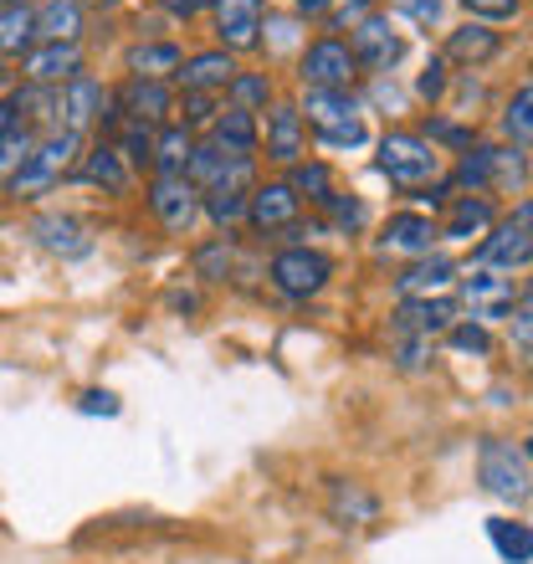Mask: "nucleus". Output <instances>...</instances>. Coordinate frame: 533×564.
I'll list each match as a JSON object with an SVG mask.
<instances>
[{"label":"nucleus","mask_w":533,"mask_h":564,"mask_svg":"<svg viewBox=\"0 0 533 564\" xmlns=\"http://www.w3.org/2000/svg\"><path fill=\"white\" fill-rule=\"evenodd\" d=\"M77 144H83V134H67V129L42 134L36 144H31L26 160L6 175V195H11V200H36V195H46L67 170H73Z\"/></svg>","instance_id":"f257e3e1"},{"label":"nucleus","mask_w":533,"mask_h":564,"mask_svg":"<svg viewBox=\"0 0 533 564\" xmlns=\"http://www.w3.org/2000/svg\"><path fill=\"white\" fill-rule=\"evenodd\" d=\"M477 482H482L492 498H508V503H529L533 498V477H529L523 452L498 442V436H488V442L477 446Z\"/></svg>","instance_id":"f03ea898"},{"label":"nucleus","mask_w":533,"mask_h":564,"mask_svg":"<svg viewBox=\"0 0 533 564\" xmlns=\"http://www.w3.org/2000/svg\"><path fill=\"white\" fill-rule=\"evenodd\" d=\"M436 164H442V154H436L421 134H385L380 139V170H385L395 185H405V191L436 180Z\"/></svg>","instance_id":"7ed1b4c3"},{"label":"nucleus","mask_w":533,"mask_h":564,"mask_svg":"<svg viewBox=\"0 0 533 564\" xmlns=\"http://www.w3.org/2000/svg\"><path fill=\"white\" fill-rule=\"evenodd\" d=\"M328 278H334V262L313 247H287V252L272 257V288L287 297H313L324 293Z\"/></svg>","instance_id":"20e7f679"},{"label":"nucleus","mask_w":533,"mask_h":564,"mask_svg":"<svg viewBox=\"0 0 533 564\" xmlns=\"http://www.w3.org/2000/svg\"><path fill=\"white\" fill-rule=\"evenodd\" d=\"M252 160H237L210 191H200V216H210V226L231 231L237 221H247V200H252Z\"/></svg>","instance_id":"39448f33"},{"label":"nucleus","mask_w":533,"mask_h":564,"mask_svg":"<svg viewBox=\"0 0 533 564\" xmlns=\"http://www.w3.org/2000/svg\"><path fill=\"white\" fill-rule=\"evenodd\" d=\"M149 210L160 216L164 231L185 237V231L200 221V191H195L185 175H154L149 180Z\"/></svg>","instance_id":"423d86ee"},{"label":"nucleus","mask_w":533,"mask_h":564,"mask_svg":"<svg viewBox=\"0 0 533 564\" xmlns=\"http://www.w3.org/2000/svg\"><path fill=\"white\" fill-rule=\"evenodd\" d=\"M355 52H349V42H339V36H318V42L303 52V62H297V77H303V88H349L355 83Z\"/></svg>","instance_id":"0eeeda50"},{"label":"nucleus","mask_w":533,"mask_h":564,"mask_svg":"<svg viewBox=\"0 0 533 564\" xmlns=\"http://www.w3.org/2000/svg\"><path fill=\"white\" fill-rule=\"evenodd\" d=\"M77 73H83V46L77 42H42L21 57L26 88H67Z\"/></svg>","instance_id":"6e6552de"},{"label":"nucleus","mask_w":533,"mask_h":564,"mask_svg":"<svg viewBox=\"0 0 533 564\" xmlns=\"http://www.w3.org/2000/svg\"><path fill=\"white\" fill-rule=\"evenodd\" d=\"M216 36H221V52H252L262 42V0H221Z\"/></svg>","instance_id":"1a4fd4ad"},{"label":"nucleus","mask_w":533,"mask_h":564,"mask_svg":"<svg viewBox=\"0 0 533 564\" xmlns=\"http://www.w3.org/2000/svg\"><path fill=\"white\" fill-rule=\"evenodd\" d=\"M349 52H355L359 67H370V73H390L400 62V52H405V42H400L395 31H390V21H380V15H365L355 26V42H349Z\"/></svg>","instance_id":"9d476101"},{"label":"nucleus","mask_w":533,"mask_h":564,"mask_svg":"<svg viewBox=\"0 0 533 564\" xmlns=\"http://www.w3.org/2000/svg\"><path fill=\"white\" fill-rule=\"evenodd\" d=\"M308 149V129H303V113L297 104H272L266 108V160H278L293 170Z\"/></svg>","instance_id":"9b49d317"},{"label":"nucleus","mask_w":533,"mask_h":564,"mask_svg":"<svg viewBox=\"0 0 533 564\" xmlns=\"http://www.w3.org/2000/svg\"><path fill=\"white\" fill-rule=\"evenodd\" d=\"M461 297H467L472 318H503V313L519 308V288H513V278H498L492 268L461 278Z\"/></svg>","instance_id":"f8f14e48"},{"label":"nucleus","mask_w":533,"mask_h":564,"mask_svg":"<svg viewBox=\"0 0 533 564\" xmlns=\"http://www.w3.org/2000/svg\"><path fill=\"white\" fill-rule=\"evenodd\" d=\"M247 221L257 231H282V226L297 221V191L287 180H266V185H252V200H247Z\"/></svg>","instance_id":"ddd939ff"},{"label":"nucleus","mask_w":533,"mask_h":564,"mask_svg":"<svg viewBox=\"0 0 533 564\" xmlns=\"http://www.w3.org/2000/svg\"><path fill=\"white\" fill-rule=\"evenodd\" d=\"M452 278H457V262L442 252H431V257H415L411 268L400 272L395 293H400V303H411V297H446Z\"/></svg>","instance_id":"4468645a"},{"label":"nucleus","mask_w":533,"mask_h":564,"mask_svg":"<svg viewBox=\"0 0 533 564\" xmlns=\"http://www.w3.org/2000/svg\"><path fill=\"white\" fill-rule=\"evenodd\" d=\"M113 108L123 119H139V123H160L170 108H175V93L170 83H149V77H129L119 93H113Z\"/></svg>","instance_id":"2eb2a0df"},{"label":"nucleus","mask_w":533,"mask_h":564,"mask_svg":"<svg viewBox=\"0 0 533 564\" xmlns=\"http://www.w3.org/2000/svg\"><path fill=\"white\" fill-rule=\"evenodd\" d=\"M231 77H237V62H231V52L210 46V52H195V57L180 62L175 83L185 93H221V88H231Z\"/></svg>","instance_id":"dca6fc26"},{"label":"nucleus","mask_w":533,"mask_h":564,"mask_svg":"<svg viewBox=\"0 0 533 564\" xmlns=\"http://www.w3.org/2000/svg\"><path fill=\"white\" fill-rule=\"evenodd\" d=\"M108 108V88H98L88 73H77L67 88H62V129L67 134H83L88 123H104Z\"/></svg>","instance_id":"f3484780"},{"label":"nucleus","mask_w":533,"mask_h":564,"mask_svg":"<svg viewBox=\"0 0 533 564\" xmlns=\"http://www.w3.org/2000/svg\"><path fill=\"white\" fill-rule=\"evenodd\" d=\"M452 324H457V303H452V297H411V303H400V313H395V328L411 334V339L446 334Z\"/></svg>","instance_id":"a211bd4d"},{"label":"nucleus","mask_w":533,"mask_h":564,"mask_svg":"<svg viewBox=\"0 0 533 564\" xmlns=\"http://www.w3.org/2000/svg\"><path fill=\"white\" fill-rule=\"evenodd\" d=\"M31 237L42 241L52 257H67V262H77V257L93 252L88 226L77 221V216H36V221H31Z\"/></svg>","instance_id":"6ab92c4d"},{"label":"nucleus","mask_w":533,"mask_h":564,"mask_svg":"<svg viewBox=\"0 0 533 564\" xmlns=\"http://www.w3.org/2000/svg\"><path fill=\"white\" fill-rule=\"evenodd\" d=\"M477 262H482V268H503V272L529 268V262H533V231L503 221L498 231H492V237H482V247H477Z\"/></svg>","instance_id":"aec40b11"},{"label":"nucleus","mask_w":533,"mask_h":564,"mask_svg":"<svg viewBox=\"0 0 533 564\" xmlns=\"http://www.w3.org/2000/svg\"><path fill=\"white\" fill-rule=\"evenodd\" d=\"M436 221L431 216H415V210H400V216H390L385 237H380V252H400V257H431V247H436Z\"/></svg>","instance_id":"412c9836"},{"label":"nucleus","mask_w":533,"mask_h":564,"mask_svg":"<svg viewBox=\"0 0 533 564\" xmlns=\"http://www.w3.org/2000/svg\"><path fill=\"white\" fill-rule=\"evenodd\" d=\"M498 46H503V36H498L488 21H467V26H457L452 36H446V62H461V67H482V62L498 57Z\"/></svg>","instance_id":"4be33fe9"},{"label":"nucleus","mask_w":533,"mask_h":564,"mask_svg":"<svg viewBox=\"0 0 533 564\" xmlns=\"http://www.w3.org/2000/svg\"><path fill=\"white\" fill-rule=\"evenodd\" d=\"M31 46H36V6L6 0L0 6V57H26Z\"/></svg>","instance_id":"5701e85b"},{"label":"nucleus","mask_w":533,"mask_h":564,"mask_svg":"<svg viewBox=\"0 0 533 564\" xmlns=\"http://www.w3.org/2000/svg\"><path fill=\"white\" fill-rule=\"evenodd\" d=\"M83 180H88V185H98V191H108V195H129L133 170L123 164V154L113 144H93L88 160H83Z\"/></svg>","instance_id":"b1692460"},{"label":"nucleus","mask_w":533,"mask_h":564,"mask_svg":"<svg viewBox=\"0 0 533 564\" xmlns=\"http://www.w3.org/2000/svg\"><path fill=\"white\" fill-rule=\"evenodd\" d=\"M297 113H308V123L324 134V129H339V123H355V98H349V88H308V98H303V108Z\"/></svg>","instance_id":"393cba45"},{"label":"nucleus","mask_w":533,"mask_h":564,"mask_svg":"<svg viewBox=\"0 0 533 564\" xmlns=\"http://www.w3.org/2000/svg\"><path fill=\"white\" fill-rule=\"evenodd\" d=\"M180 62H185L180 42H139V46H129V73L149 77V83H170V77L180 73Z\"/></svg>","instance_id":"a878e982"},{"label":"nucleus","mask_w":533,"mask_h":564,"mask_svg":"<svg viewBox=\"0 0 533 564\" xmlns=\"http://www.w3.org/2000/svg\"><path fill=\"white\" fill-rule=\"evenodd\" d=\"M83 36V6L77 0H42L36 6V42H77Z\"/></svg>","instance_id":"bb28decb"},{"label":"nucleus","mask_w":533,"mask_h":564,"mask_svg":"<svg viewBox=\"0 0 533 564\" xmlns=\"http://www.w3.org/2000/svg\"><path fill=\"white\" fill-rule=\"evenodd\" d=\"M210 144H221L226 154H257V119L247 108H221L216 123H210Z\"/></svg>","instance_id":"cd10ccee"},{"label":"nucleus","mask_w":533,"mask_h":564,"mask_svg":"<svg viewBox=\"0 0 533 564\" xmlns=\"http://www.w3.org/2000/svg\"><path fill=\"white\" fill-rule=\"evenodd\" d=\"M191 154H195V134L185 123H170V129L154 134V160H149V170H154V175H185Z\"/></svg>","instance_id":"c85d7f7f"},{"label":"nucleus","mask_w":533,"mask_h":564,"mask_svg":"<svg viewBox=\"0 0 533 564\" xmlns=\"http://www.w3.org/2000/svg\"><path fill=\"white\" fill-rule=\"evenodd\" d=\"M488 539L492 550L503 554L508 564H533V529L513 519H488Z\"/></svg>","instance_id":"c756f323"},{"label":"nucleus","mask_w":533,"mask_h":564,"mask_svg":"<svg viewBox=\"0 0 533 564\" xmlns=\"http://www.w3.org/2000/svg\"><path fill=\"white\" fill-rule=\"evenodd\" d=\"M492 226V200H482V195H461V200H452V221H446V237H477V231H488Z\"/></svg>","instance_id":"7c9ffc66"},{"label":"nucleus","mask_w":533,"mask_h":564,"mask_svg":"<svg viewBox=\"0 0 533 564\" xmlns=\"http://www.w3.org/2000/svg\"><path fill=\"white\" fill-rule=\"evenodd\" d=\"M374 513H380V498L374 492H365L359 482H334V519H349V523H370Z\"/></svg>","instance_id":"2f4dec72"},{"label":"nucleus","mask_w":533,"mask_h":564,"mask_svg":"<svg viewBox=\"0 0 533 564\" xmlns=\"http://www.w3.org/2000/svg\"><path fill=\"white\" fill-rule=\"evenodd\" d=\"M113 149L123 154V164H129V170H144V164L154 160V129H149V123H139V119H123Z\"/></svg>","instance_id":"473e14b6"},{"label":"nucleus","mask_w":533,"mask_h":564,"mask_svg":"<svg viewBox=\"0 0 533 564\" xmlns=\"http://www.w3.org/2000/svg\"><path fill=\"white\" fill-rule=\"evenodd\" d=\"M287 185L297 191V200L308 195V200H318V206H324L328 195H334V175H328V164H308V160H297V164H293Z\"/></svg>","instance_id":"72a5a7b5"},{"label":"nucleus","mask_w":533,"mask_h":564,"mask_svg":"<svg viewBox=\"0 0 533 564\" xmlns=\"http://www.w3.org/2000/svg\"><path fill=\"white\" fill-rule=\"evenodd\" d=\"M523 180H529V160H523L519 149H498V154H492V191L519 195Z\"/></svg>","instance_id":"f704fd0d"},{"label":"nucleus","mask_w":533,"mask_h":564,"mask_svg":"<svg viewBox=\"0 0 533 564\" xmlns=\"http://www.w3.org/2000/svg\"><path fill=\"white\" fill-rule=\"evenodd\" d=\"M226 93H231V108H247V113H257V108L272 104V83H266L262 73H237Z\"/></svg>","instance_id":"c9c22d12"},{"label":"nucleus","mask_w":533,"mask_h":564,"mask_svg":"<svg viewBox=\"0 0 533 564\" xmlns=\"http://www.w3.org/2000/svg\"><path fill=\"white\" fill-rule=\"evenodd\" d=\"M231 241L216 237L206 241V247H195V278H206V282H226V272H231Z\"/></svg>","instance_id":"e433bc0d"},{"label":"nucleus","mask_w":533,"mask_h":564,"mask_svg":"<svg viewBox=\"0 0 533 564\" xmlns=\"http://www.w3.org/2000/svg\"><path fill=\"white\" fill-rule=\"evenodd\" d=\"M492 154H498V144H472L467 149V160H461V170H457V185L488 191L492 185Z\"/></svg>","instance_id":"4c0bfd02"},{"label":"nucleus","mask_w":533,"mask_h":564,"mask_svg":"<svg viewBox=\"0 0 533 564\" xmlns=\"http://www.w3.org/2000/svg\"><path fill=\"white\" fill-rule=\"evenodd\" d=\"M503 129L519 144H533V88H523L513 104H508V113H503Z\"/></svg>","instance_id":"58836bf2"},{"label":"nucleus","mask_w":533,"mask_h":564,"mask_svg":"<svg viewBox=\"0 0 533 564\" xmlns=\"http://www.w3.org/2000/svg\"><path fill=\"white\" fill-rule=\"evenodd\" d=\"M221 104H216V93H185V104H180V123L185 129H200V123H216Z\"/></svg>","instance_id":"ea45409f"},{"label":"nucleus","mask_w":533,"mask_h":564,"mask_svg":"<svg viewBox=\"0 0 533 564\" xmlns=\"http://www.w3.org/2000/svg\"><path fill=\"white\" fill-rule=\"evenodd\" d=\"M324 210L334 216V226H344V231H359V226H365V206H359L355 195H339V191H334L324 200Z\"/></svg>","instance_id":"a19ab883"},{"label":"nucleus","mask_w":533,"mask_h":564,"mask_svg":"<svg viewBox=\"0 0 533 564\" xmlns=\"http://www.w3.org/2000/svg\"><path fill=\"white\" fill-rule=\"evenodd\" d=\"M446 334H452V349H461V355H488L492 349V339H488V328L482 324H452Z\"/></svg>","instance_id":"79ce46f5"},{"label":"nucleus","mask_w":533,"mask_h":564,"mask_svg":"<svg viewBox=\"0 0 533 564\" xmlns=\"http://www.w3.org/2000/svg\"><path fill=\"white\" fill-rule=\"evenodd\" d=\"M21 129H31L26 123V98H21V93H6V98H0V139L21 134Z\"/></svg>","instance_id":"37998d69"},{"label":"nucleus","mask_w":533,"mask_h":564,"mask_svg":"<svg viewBox=\"0 0 533 564\" xmlns=\"http://www.w3.org/2000/svg\"><path fill=\"white\" fill-rule=\"evenodd\" d=\"M77 411H83V416H119L123 405H119V395H113V390H83V395H77Z\"/></svg>","instance_id":"c03bdc74"},{"label":"nucleus","mask_w":533,"mask_h":564,"mask_svg":"<svg viewBox=\"0 0 533 564\" xmlns=\"http://www.w3.org/2000/svg\"><path fill=\"white\" fill-rule=\"evenodd\" d=\"M467 11H472V21H508V15H519V0H461Z\"/></svg>","instance_id":"a18cd8bd"},{"label":"nucleus","mask_w":533,"mask_h":564,"mask_svg":"<svg viewBox=\"0 0 533 564\" xmlns=\"http://www.w3.org/2000/svg\"><path fill=\"white\" fill-rule=\"evenodd\" d=\"M415 93H421L426 104H436V98H442V93H446V57H431V62H426V73H421Z\"/></svg>","instance_id":"49530a36"},{"label":"nucleus","mask_w":533,"mask_h":564,"mask_svg":"<svg viewBox=\"0 0 533 564\" xmlns=\"http://www.w3.org/2000/svg\"><path fill=\"white\" fill-rule=\"evenodd\" d=\"M318 139H324V144L328 149H355V144H365V123H339V129H324V134H318Z\"/></svg>","instance_id":"de8ad7c7"},{"label":"nucleus","mask_w":533,"mask_h":564,"mask_svg":"<svg viewBox=\"0 0 533 564\" xmlns=\"http://www.w3.org/2000/svg\"><path fill=\"white\" fill-rule=\"evenodd\" d=\"M395 6L411 15V21H421V26H436V21H442V6H446V0H395Z\"/></svg>","instance_id":"09e8293b"},{"label":"nucleus","mask_w":533,"mask_h":564,"mask_svg":"<svg viewBox=\"0 0 533 564\" xmlns=\"http://www.w3.org/2000/svg\"><path fill=\"white\" fill-rule=\"evenodd\" d=\"M508 328H513V344L533 349V303H519V308H513V318H508Z\"/></svg>","instance_id":"8fccbe9b"},{"label":"nucleus","mask_w":533,"mask_h":564,"mask_svg":"<svg viewBox=\"0 0 533 564\" xmlns=\"http://www.w3.org/2000/svg\"><path fill=\"white\" fill-rule=\"evenodd\" d=\"M365 15H370V0H349V6H339V11L328 15V26H334V31H344V26L355 31Z\"/></svg>","instance_id":"3c124183"},{"label":"nucleus","mask_w":533,"mask_h":564,"mask_svg":"<svg viewBox=\"0 0 533 564\" xmlns=\"http://www.w3.org/2000/svg\"><path fill=\"white\" fill-rule=\"evenodd\" d=\"M160 6L175 15V21H195V15L206 11V6H221V0H160Z\"/></svg>","instance_id":"603ef678"},{"label":"nucleus","mask_w":533,"mask_h":564,"mask_svg":"<svg viewBox=\"0 0 533 564\" xmlns=\"http://www.w3.org/2000/svg\"><path fill=\"white\" fill-rule=\"evenodd\" d=\"M431 134L446 139V144H467V149H472V134H467V129H457V123H431Z\"/></svg>","instance_id":"864d4df0"},{"label":"nucleus","mask_w":533,"mask_h":564,"mask_svg":"<svg viewBox=\"0 0 533 564\" xmlns=\"http://www.w3.org/2000/svg\"><path fill=\"white\" fill-rule=\"evenodd\" d=\"M513 226H523V231H533V200H523V206H513V216H508Z\"/></svg>","instance_id":"5fc2aeb1"},{"label":"nucleus","mask_w":533,"mask_h":564,"mask_svg":"<svg viewBox=\"0 0 533 564\" xmlns=\"http://www.w3.org/2000/svg\"><path fill=\"white\" fill-rule=\"evenodd\" d=\"M328 0H297V15H324Z\"/></svg>","instance_id":"6e6d98bb"},{"label":"nucleus","mask_w":533,"mask_h":564,"mask_svg":"<svg viewBox=\"0 0 533 564\" xmlns=\"http://www.w3.org/2000/svg\"><path fill=\"white\" fill-rule=\"evenodd\" d=\"M77 6H113V0H77Z\"/></svg>","instance_id":"4d7b16f0"},{"label":"nucleus","mask_w":533,"mask_h":564,"mask_svg":"<svg viewBox=\"0 0 533 564\" xmlns=\"http://www.w3.org/2000/svg\"><path fill=\"white\" fill-rule=\"evenodd\" d=\"M523 457H533V436H529V446H523Z\"/></svg>","instance_id":"13d9d810"},{"label":"nucleus","mask_w":533,"mask_h":564,"mask_svg":"<svg viewBox=\"0 0 533 564\" xmlns=\"http://www.w3.org/2000/svg\"><path fill=\"white\" fill-rule=\"evenodd\" d=\"M529 303H533V282H529Z\"/></svg>","instance_id":"bf43d9fd"},{"label":"nucleus","mask_w":533,"mask_h":564,"mask_svg":"<svg viewBox=\"0 0 533 564\" xmlns=\"http://www.w3.org/2000/svg\"><path fill=\"white\" fill-rule=\"evenodd\" d=\"M0 6H6V0H0Z\"/></svg>","instance_id":"052dcab7"}]
</instances>
